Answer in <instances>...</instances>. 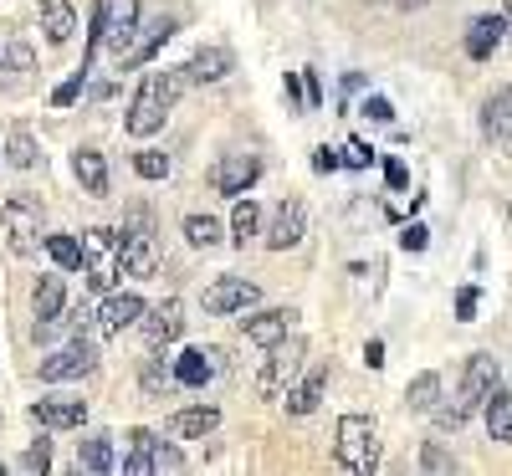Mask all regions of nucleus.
Listing matches in <instances>:
<instances>
[{
  "mask_svg": "<svg viewBox=\"0 0 512 476\" xmlns=\"http://www.w3.org/2000/svg\"><path fill=\"white\" fill-rule=\"evenodd\" d=\"M492 389H497V359L492 354H472L466 359V374H461V400L477 410Z\"/></svg>",
  "mask_w": 512,
  "mask_h": 476,
  "instance_id": "4468645a",
  "label": "nucleus"
},
{
  "mask_svg": "<svg viewBox=\"0 0 512 476\" xmlns=\"http://www.w3.org/2000/svg\"><path fill=\"white\" fill-rule=\"evenodd\" d=\"M292 323H297L292 308H267L256 318H241V333H246V343H256V349H277L282 338H292Z\"/></svg>",
  "mask_w": 512,
  "mask_h": 476,
  "instance_id": "f8f14e48",
  "label": "nucleus"
},
{
  "mask_svg": "<svg viewBox=\"0 0 512 476\" xmlns=\"http://www.w3.org/2000/svg\"><path fill=\"white\" fill-rule=\"evenodd\" d=\"M482 415H487V436L492 441H512V395L507 389H492V395L482 400Z\"/></svg>",
  "mask_w": 512,
  "mask_h": 476,
  "instance_id": "393cba45",
  "label": "nucleus"
},
{
  "mask_svg": "<svg viewBox=\"0 0 512 476\" xmlns=\"http://www.w3.org/2000/svg\"><path fill=\"white\" fill-rule=\"evenodd\" d=\"M338 164H344V154H338V149H328V144L313 149V169H318V175H333Z\"/></svg>",
  "mask_w": 512,
  "mask_h": 476,
  "instance_id": "37998d69",
  "label": "nucleus"
},
{
  "mask_svg": "<svg viewBox=\"0 0 512 476\" xmlns=\"http://www.w3.org/2000/svg\"><path fill=\"white\" fill-rule=\"evenodd\" d=\"M62 297H67V287H62V267H57L52 277H41L36 292H31V313H36V323L62 318Z\"/></svg>",
  "mask_w": 512,
  "mask_h": 476,
  "instance_id": "b1692460",
  "label": "nucleus"
},
{
  "mask_svg": "<svg viewBox=\"0 0 512 476\" xmlns=\"http://www.w3.org/2000/svg\"><path fill=\"white\" fill-rule=\"evenodd\" d=\"M36 11H41V31H47L52 47H67L72 31H77V11L67 0H36Z\"/></svg>",
  "mask_w": 512,
  "mask_h": 476,
  "instance_id": "aec40b11",
  "label": "nucleus"
},
{
  "mask_svg": "<svg viewBox=\"0 0 512 476\" xmlns=\"http://www.w3.org/2000/svg\"><path fill=\"white\" fill-rule=\"evenodd\" d=\"M6 164H16V169H31L36 164V139L26 134V128H16V134L6 139Z\"/></svg>",
  "mask_w": 512,
  "mask_h": 476,
  "instance_id": "72a5a7b5",
  "label": "nucleus"
},
{
  "mask_svg": "<svg viewBox=\"0 0 512 476\" xmlns=\"http://www.w3.org/2000/svg\"><path fill=\"white\" fill-rule=\"evenodd\" d=\"M216 369H221V354H216V349H185V354L175 359V379H180L185 389H200Z\"/></svg>",
  "mask_w": 512,
  "mask_h": 476,
  "instance_id": "4be33fe9",
  "label": "nucleus"
},
{
  "mask_svg": "<svg viewBox=\"0 0 512 476\" xmlns=\"http://www.w3.org/2000/svg\"><path fill=\"white\" fill-rule=\"evenodd\" d=\"M123 272H134V277L159 272V246H154V231H149V210H134V221L123 226Z\"/></svg>",
  "mask_w": 512,
  "mask_h": 476,
  "instance_id": "423d86ee",
  "label": "nucleus"
},
{
  "mask_svg": "<svg viewBox=\"0 0 512 476\" xmlns=\"http://www.w3.org/2000/svg\"><path fill=\"white\" fill-rule=\"evenodd\" d=\"M185 93V72L180 67H154V72H144V82H139V93H134V103H128V118H123V128L134 139H149V134H159L164 128V118H169V108H175V98Z\"/></svg>",
  "mask_w": 512,
  "mask_h": 476,
  "instance_id": "f257e3e1",
  "label": "nucleus"
},
{
  "mask_svg": "<svg viewBox=\"0 0 512 476\" xmlns=\"http://www.w3.org/2000/svg\"><path fill=\"white\" fill-rule=\"evenodd\" d=\"M175 31H180V26H175V21H169V16H159V21H149V26H144V41H139V47H134V57H128L123 67H134V62H149V57H154V52L164 47V41H169V36H175Z\"/></svg>",
  "mask_w": 512,
  "mask_h": 476,
  "instance_id": "c756f323",
  "label": "nucleus"
},
{
  "mask_svg": "<svg viewBox=\"0 0 512 476\" xmlns=\"http://www.w3.org/2000/svg\"><path fill=\"white\" fill-rule=\"evenodd\" d=\"M400 246H405V251H425V246H431V231H425V226L415 221V226H405V231H400Z\"/></svg>",
  "mask_w": 512,
  "mask_h": 476,
  "instance_id": "a18cd8bd",
  "label": "nucleus"
},
{
  "mask_svg": "<svg viewBox=\"0 0 512 476\" xmlns=\"http://www.w3.org/2000/svg\"><path fill=\"white\" fill-rule=\"evenodd\" d=\"M139 328H144V343H149V349H169V343L185 333V302H180V297H164L159 308H144Z\"/></svg>",
  "mask_w": 512,
  "mask_h": 476,
  "instance_id": "1a4fd4ad",
  "label": "nucleus"
},
{
  "mask_svg": "<svg viewBox=\"0 0 512 476\" xmlns=\"http://www.w3.org/2000/svg\"><path fill=\"white\" fill-rule=\"evenodd\" d=\"M0 231H6V246L16 256H31L41 246V205L31 195H11L0 205Z\"/></svg>",
  "mask_w": 512,
  "mask_h": 476,
  "instance_id": "20e7f679",
  "label": "nucleus"
},
{
  "mask_svg": "<svg viewBox=\"0 0 512 476\" xmlns=\"http://www.w3.org/2000/svg\"><path fill=\"white\" fill-rule=\"evenodd\" d=\"M47 256L62 272H77L82 267V241L77 236H47Z\"/></svg>",
  "mask_w": 512,
  "mask_h": 476,
  "instance_id": "2f4dec72",
  "label": "nucleus"
},
{
  "mask_svg": "<svg viewBox=\"0 0 512 476\" xmlns=\"http://www.w3.org/2000/svg\"><path fill=\"white\" fill-rule=\"evenodd\" d=\"M303 354H308V343H303V338H282L277 349H272V359H267V369L256 374V395H262V400L287 395L292 379L303 374Z\"/></svg>",
  "mask_w": 512,
  "mask_h": 476,
  "instance_id": "39448f33",
  "label": "nucleus"
},
{
  "mask_svg": "<svg viewBox=\"0 0 512 476\" xmlns=\"http://www.w3.org/2000/svg\"><path fill=\"white\" fill-rule=\"evenodd\" d=\"M216 425H221V410H216V405H190V410L169 415V430H175V436H185V441H205Z\"/></svg>",
  "mask_w": 512,
  "mask_h": 476,
  "instance_id": "412c9836",
  "label": "nucleus"
},
{
  "mask_svg": "<svg viewBox=\"0 0 512 476\" xmlns=\"http://www.w3.org/2000/svg\"><path fill=\"white\" fill-rule=\"evenodd\" d=\"M364 118H374V123H390L395 118V108L390 103H384V98H364V108H359Z\"/></svg>",
  "mask_w": 512,
  "mask_h": 476,
  "instance_id": "09e8293b",
  "label": "nucleus"
},
{
  "mask_svg": "<svg viewBox=\"0 0 512 476\" xmlns=\"http://www.w3.org/2000/svg\"><path fill=\"white\" fill-rule=\"evenodd\" d=\"M256 180H262V154H221L216 169H210L216 195H246Z\"/></svg>",
  "mask_w": 512,
  "mask_h": 476,
  "instance_id": "6e6552de",
  "label": "nucleus"
},
{
  "mask_svg": "<svg viewBox=\"0 0 512 476\" xmlns=\"http://www.w3.org/2000/svg\"><path fill=\"white\" fill-rule=\"evenodd\" d=\"M364 359H369V369H379V364H384V343H379V338H369V349H364Z\"/></svg>",
  "mask_w": 512,
  "mask_h": 476,
  "instance_id": "8fccbe9b",
  "label": "nucleus"
},
{
  "mask_svg": "<svg viewBox=\"0 0 512 476\" xmlns=\"http://www.w3.org/2000/svg\"><path fill=\"white\" fill-rule=\"evenodd\" d=\"M502 16H507V41H512V6H507V11H502Z\"/></svg>",
  "mask_w": 512,
  "mask_h": 476,
  "instance_id": "3c124183",
  "label": "nucleus"
},
{
  "mask_svg": "<svg viewBox=\"0 0 512 476\" xmlns=\"http://www.w3.org/2000/svg\"><path fill=\"white\" fill-rule=\"evenodd\" d=\"M72 175H77V185L88 195H108V164H103L98 149H77L72 154Z\"/></svg>",
  "mask_w": 512,
  "mask_h": 476,
  "instance_id": "5701e85b",
  "label": "nucleus"
},
{
  "mask_svg": "<svg viewBox=\"0 0 512 476\" xmlns=\"http://www.w3.org/2000/svg\"><path fill=\"white\" fill-rule=\"evenodd\" d=\"M6 72H11V77H6V88L21 93V88H26V77L36 72V52L26 47V41H11V47H6Z\"/></svg>",
  "mask_w": 512,
  "mask_h": 476,
  "instance_id": "c85d7f7f",
  "label": "nucleus"
},
{
  "mask_svg": "<svg viewBox=\"0 0 512 476\" xmlns=\"http://www.w3.org/2000/svg\"><path fill=\"white\" fill-rule=\"evenodd\" d=\"M344 164H349V169H369V164H374V149H369L364 139H349V144H344Z\"/></svg>",
  "mask_w": 512,
  "mask_h": 476,
  "instance_id": "a19ab883",
  "label": "nucleus"
},
{
  "mask_svg": "<svg viewBox=\"0 0 512 476\" xmlns=\"http://www.w3.org/2000/svg\"><path fill=\"white\" fill-rule=\"evenodd\" d=\"M82 272H88L93 292H108L113 277L123 272V231H108V226L82 231Z\"/></svg>",
  "mask_w": 512,
  "mask_h": 476,
  "instance_id": "f03ea898",
  "label": "nucleus"
},
{
  "mask_svg": "<svg viewBox=\"0 0 512 476\" xmlns=\"http://www.w3.org/2000/svg\"><path fill=\"white\" fill-rule=\"evenodd\" d=\"M169 384H180V379L164 369V359H149V364H144V395H164Z\"/></svg>",
  "mask_w": 512,
  "mask_h": 476,
  "instance_id": "c9c22d12",
  "label": "nucleus"
},
{
  "mask_svg": "<svg viewBox=\"0 0 512 476\" xmlns=\"http://www.w3.org/2000/svg\"><path fill=\"white\" fill-rule=\"evenodd\" d=\"M154 471H185V456H180L175 446H164V441H159V451H154Z\"/></svg>",
  "mask_w": 512,
  "mask_h": 476,
  "instance_id": "c03bdc74",
  "label": "nucleus"
},
{
  "mask_svg": "<svg viewBox=\"0 0 512 476\" xmlns=\"http://www.w3.org/2000/svg\"><path fill=\"white\" fill-rule=\"evenodd\" d=\"M77 471H93V476H103V471H113V436H88L77 446Z\"/></svg>",
  "mask_w": 512,
  "mask_h": 476,
  "instance_id": "bb28decb",
  "label": "nucleus"
},
{
  "mask_svg": "<svg viewBox=\"0 0 512 476\" xmlns=\"http://www.w3.org/2000/svg\"><path fill=\"white\" fill-rule=\"evenodd\" d=\"M436 400H441V374L436 369H425V374H415L410 384H405V405L410 410H436Z\"/></svg>",
  "mask_w": 512,
  "mask_h": 476,
  "instance_id": "cd10ccee",
  "label": "nucleus"
},
{
  "mask_svg": "<svg viewBox=\"0 0 512 476\" xmlns=\"http://www.w3.org/2000/svg\"><path fill=\"white\" fill-rule=\"evenodd\" d=\"M144 318V297H134V292H113L103 308H98V333L103 338H118L123 328H134Z\"/></svg>",
  "mask_w": 512,
  "mask_h": 476,
  "instance_id": "ddd939ff",
  "label": "nucleus"
},
{
  "mask_svg": "<svg viewBox=\"0 0 512 476\" xmlns=\"http://www.w3.org/2000/svg\"><path fill=\"white\" fill-rule=\"evenodd\" d=\"M267 246L272 251H292L297 241L308 236V210H303V200H282L277 210H272V221H267Z\"/></svg>",
  "mask_w": 512,
  "mask_h": 476,
  "instance_id": "9b49d317",
  "label": "nucleus"
},
{
  "mask_svg": "<svg viewBox=\"0 0 512 476\" xmlns=\"http://www.w3.org/2000/svg\"><path fill=\"white\" fill-rule=\"evenodd\" d=\"M338 466L369 476L379 466V441H374V420L369 415H344L338 420Z\"/></svg>",
  "mask_w": 512,
  "mask_h": 476,
  "instance_id": "7ed1b4c3",
  "label": "nucleus"
},
{
  "mask_svg": "<svg viewBox=\"0 0 512 476\" xmlns=\"http://www.w3.org/2000/svg\"><path fill=\"white\" fill-rule=\"evenodd\" d=\"M482 134L487 144H512V88H497L482 103Z\"/></svg>",
  "mask_w": 512,
  "mask_h": 476,
  "instance_id": "dca6fc26",
  "label": "nucleus"
},
{
  "mask_svg": "<svg viewBox=\"0 0 512 476\" xmlns=\"http://www.w3.org/2000/svg\"><path fill=\"white\" fill-rule=\"evenodd\" d=\"M134 169H139V180H164V175H169V154L139 149V154H134Z\"/></svg>",
  "mask_w": 512,
  "mask_h": 476,
  "instance_id": "f704fd0d",
  "label": "nucleus"
},
{
  "mask_svg": "<svg viewBox=\"0 0 512 476\" xmlns=\"http://www.w3.org/2000/svg\"><path fill=\"white\" fill-rule=\"evenodd\" d=\"M47 466H52V446H47V441H36V446L21 456V471H47Z\"/></svg>",
  "mask_w": 512,
  "mask_h": 476,
  "instance_id": "79ce46f5",
  "label": "nucleus"
},
{
  "mask_svg": "<svg viewBox=\"0 0 512 476\" xmlns=\"http://www.w3.org/2000/svg\"><path fill=\"white\" fill-rule=\"evenodd\" d=\"M323 389H328V369H323V364H313L303 379H297V384L287 389V400H282V405H287V415H313V410H318V400H323Z\"/></svg>",
  "mask_w": 512,
  "mask_h": 476,
  "instance_id": "f3484780",
  "label": "nucleus"
},
{
  "mask_svg": "<svg viewBox=\"0 0 512 476\" xmlns=\"http://www.w3.org/2000/svg\"><path fill=\"white\" fill-rule=\"evenodd\" d=\"M231 231H236V236H231L236 246H246L251 236H262V210H256V200H251V195H246V200H236V210H231Z\"/></svg>",
  "mask_w": 512,
  "mask_h": 476,
  "instance_id": "7c9ffc66",
  "label": "nucleus"
},
{
  "mask_svg": "<svg viewBox=\"0 0 512 476\" xmlns=\"http://www.w3.org/2000/svg\"><path fill=\"white\" fill-rule=\"evenodd\" d=\"M180 72H185V82H221L226 72H236V57L226 47H200Z\"/></svg>",
  "mask_w": 512,
  "mask_h": 476,
  "instance_id": "6ab92c4d",
  "label": "nucleus"
},
{
  "mask_svg": "<svg viewBox=\"0 0 512 476\" xmlns=\"http://www.w3.org/2000/svg\"><path fill=\"white\" fill-rule=\"evenodd\" d=\"M384 180H390V190H405L410 185V169L400 159H384Z\"/></svg>",
  "mask_w": 512,
  "mask_h": 476,
  "instance_id": "de8ad7c7",
  "label": "nucleus"
},
{
  "mask_svg": "<svg viewBox=\"0 0 512 476\" xmlns=\"http://www.w3.org/2000/svg\"><path fill=\"white\" fill-rule=\"evenodd\" d=\"M507 36V16H477L472 26H466V57L472 62H487L497 52V41Z\"/></svg>",
  "mask_w": 512,
  "mask_h": 476,
  "instance_id": "a211bd4d",
  "label": "nucleus"
},
{
  "mask_svg": "<svg viewBox=\"0 0 512 476\" xmlns=\"http://www.w3.org/2000/svg\"><path fill=\"white\" fill-rule=\"evenodd\" d=\"M477 308H482V292H477V287H461V292H456V318H461V323H472Z\"/></svg>",
  "mask_w": 512,
  "mask_h": 476,
  "instance_id": "ea45409f",
  "label": "nucleus"
},
{
  "mask_svg": "<svg viewBox=\"0 0 512 476\" xmlns=\"http://www.w3.org/2000/svg\"><path fill=\"white\" fill-rule=\"evenodd\" d=\"M31 420L41 430H77L82 420H88V405H82V400H36Z\"/></svg>",
  "mask_w": 512,
  "mask_h": 476,
  "instance_id": "2eb2a0df",
  "label": "nucleus"
},
{
  "mask_svg": "<svg viewBox=\"0 0 512 476\" xmlns=\"http://www.w3.org/2000/svg\"><path fill=\"white\" fill-rule=\"evenodd\" d=\"M98 369V343L93 338H72L67 349H57L52 359H41V379L47 384H67V379H82Z\"/></svg>",
  "mask_w": 512,
  "mask_h": 476,
  "instance_id": "0eeeda50",
  "label": "nucleus"
},
{
  "mask_svg": "<svg viewBox=\"0 0 512 476\" xmlns=\"http://www.w3.org/2000/svg\"><path fill=\"white\" fill-rule=\"evenodd\" d=\"M420 466H425V471H456V456H446L436 441H425V451H420Z\"/></svg>",
  "mask_w": 512,
  "mask_h": 476,
  "instance_id": "58836bf2",
  "label": "nucleus"
},
{
  "mask_svg": "<svg viewBox=\"0 0 512 476\" xmlns=\"http://www.w3.org/2000/svg\"><path fill=\"white\" fill-rule=\"evenodd\" d=\"M282 93H287V108H303V103H308V88H303V77H297V72H287Z\"/></svg>",
  "mask_w": 512,
  "mask_h": 476,
  "instance_id": "49530a36",
  "label": "nucleus"
},
{
  "mask_svg": "<svg viewBox=\"0 0 512 476\" xmlns=\"http://www.w3.org/2000/svg\"><path fill=\"white\" fill-rule=\"evenodd\" d=\"M507 215H512V205H507Z\"/></svg>",
  "mask_w": 512,
  "mask_h": 476,
  "instance_id": "603ef678",
  "label": "nucleus"
},
{
  "mask_svg": "<svg viewBox=\"0 0 512 476\" xmlns=\"http://www.w3.org/2000/svg\"><path fill=\"white\" fill-rule=\"evenodd\" d=\"M154 451H159V436H154V430H134V436H128L123 471H128V476H149V471H154Z\"/></svg>",
  "mask_w": 512,
  "mask_h": 476,
  "instance_id": "a878e982",
  "label": "nucleus"
},
{
  "mask_svg": "<svg viewBox=\"0 0 512 476\" xmlns=\"http://www.w3.org/2000/svg\"><path fill=\"white\" fill-rule=\"evenodd\" d=\"M82 88H88V67H77V72L62 82V88L52 93V103H57V108H67V103H77V98H82Z\"/></svg>",
  "mask_w": 512,
  "mask_h": 476,
  "instance_id": "4c0bfd02",
  "label": "nucleus"
},
{
  "mask_svg": "<svg viewBox=\"0 0 512 476\" xmlns=\"http://www.w3.org/2000/svg\"><path fill=\"white\" fill-rule=\"evenodd\" d=\"M185 241L190 246H221V221H210V215H185Z\"/></svg>",
  "mask_w": 512,
  "mask_h": 476,
  "instance_id": "473e14b6",
  "label": "nucleus"
},
{
  "mask_svg": "<svg viewBox=\"0 0 512 476\" xmlns=\"http://www.w3.org/2000/svg\"><path fill=\"white\" fill-rule=\"evenodd\" d=\"M256 297H262V292H256V282H246V277H216V282L205 287V313L231 318V313H246Z\"/></svg>",
  "mask_w": 512,
  "mask_h": 476,
  "instance_id": "9d476101",
  "label": "nucleus"
},
{
  "mask_svg": "<svg viewBox=\"0 0 512 476\" xmlns=\"http://www.w3.org/2000/svg\"><path fill=\"white\" fill-rule=\"evenodd\" d=\"M466 415H472V405H466L461 395H456L451 405H436V425H441V430H461V425H466Z\"/></svg>",
  "mask_w": 512,
  "mask_h": 476,
  "instance_id": "e433bc0d",
  "label": "nucleus"
}]
</instances>
